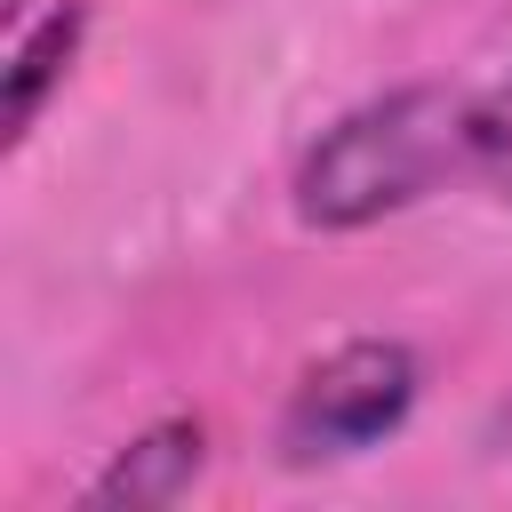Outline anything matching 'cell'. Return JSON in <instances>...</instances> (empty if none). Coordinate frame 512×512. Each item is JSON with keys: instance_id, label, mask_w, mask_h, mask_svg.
<instances>
[{"instance_id": "2", "label": "cell", "mask_w": 512, "mask_h": 512, "mask_svg": "<svg viewBox=\"0 0 512 512\" xmlns=\"http://www.w3.org/2000/svg\"><path fill=\"white\" fill-rule=\"evenodd\" d=\"M416 352L400 336H352L336 352H320L296 384H288V408H280V464L312 472V464H344V456H368L384 448L408 408H416Z\"/></svg>"}, {"instance_id": "5", "label": "cell", "mask_w": 512, "mask_h": 512, "mask_svg": "<svg viewBox=\"0 0 512 512\" xmlns=\"http://www.w3.org/2000/svg\"><path fill=\"white\" fill-rule=\"evenodd\" d=\"M472 176L512 200V72L472 96Z\"/></svg>"}, {"instance_id": "6", "label": "cell", "mask_w": 512, "mask_h": 512, "mask_svg": "<svg viewBox=\"0 0 512 512\" xmlns=\"http://www.w3.org/2000/svg\"><path fill=\"white\" fill-rule=\"evenodd\" d=\"M8 16H24V0H8Z\"/></svg>"}, {"instance_id": "1", "label": "cell", "mask_w": 512, "mask_h": 512, "mask_svg": "<svg viewBox=\"0 0 512 512\" xmlns=\"http://www.w3.org/2000/svg\"><path fill=\"white\" fill-rule=\"evenodd\" d=\"M448 176H472V96L416 80L320 128V144L288 176V208L304 232H368Z\"/></svg>"}, {"instance_id": "3", "label": "cell", "mask_w": 512, "mask_h": 512, "mask_svg": "<svg viewBox=\"0 0 512 512\" xmlns=\"http://www.w3.org/2000/svg\"><path fill=\"white\" fill-rule=\"evenodd\" d=\"M208 464V432L200 416H160L144 424L128 448H112V464L80 488L88 512H152V504H176Z\"/></svg>"}, {"instance_id": "4", "label": "cell", "mask_w": 512, "mask_h": 512, "mask_svg": "<svg viewBox=\"0 0 512 512\" xmlns=\"http://www.w3.org/2000/svg\"><path fill=\"white\" fill-rule=\"evenodd\" d=\"M80 40H88V8H80V0H64V8L40 16L32 32H16V48H8V144H24V136L40 128V112H48V96L64 88Z\"/></svg>"}]
</instances>
